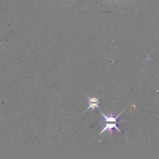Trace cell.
<instances>
[{
    "mask_svg": "<svg viewBox=\"0 0 159 159\" xmlns=\"http://www.w3.org/2000/svg\"><path fill=\"white\" fill-rule=\"evenodd\" d=\"M122 111L120 112L119 114H118L116 116L113 117L112 116H108L107 115H106L105 114H104L101 110H100V113L101 114V115L103 116L104 119V121H105V124H104V128L102 129V130L100 132L99 135H101L102 133H103L104 132L108 130L110 132V133H112V129H115L116 130H117V131H119L120 133H122V132L120 130V129L118 128L117 127V124L119 123V122L117 121V119L119 117V116L122 114Z\"/></svg>",
    "mask_w": 159,
    "mask_h": 159,
    "instance_id": "obj_1",
    "label": "cell"
},
{
    "mask_svg": "<svg viewBox=\"0 0 159 159\" xmlns=\"http://www.w3.org/2000/svg\"><path fill=\"white\" fill-rule=\"evenodd\" d=\"M87 98L88 99V107L86 108V109L85 110V112L88 111L89 109H92L93 111H94L96 108H98L99 109V110L101 109L99 106V98H96V97H89L88 96H87Z\"/></svg>",
    "mask_w": 159,
    "mask_h": 159,
    "instance_id": "obj_2",
    "label": "cell"
}]
</instances>
